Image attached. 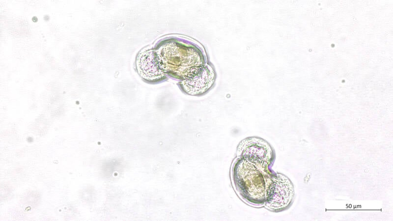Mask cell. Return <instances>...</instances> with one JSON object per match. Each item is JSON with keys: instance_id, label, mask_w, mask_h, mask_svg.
<instances>
[{"instance_id": "8992f818", "label": "cell", "mask_w": 393, "mask_h": 221, "mask_svg": "<svg viewBox=\"0 0 393 221\" xmlns=\"http://www.w3.org/2000/svg\"><path fill=\"white\" fill-rule=\"evenodd\" d=\"M136 67L139 75L147 82L158 81L164 77V71L157 54L152 50L144 51L139 54Z\"/></svg>"}, {"instance_id": "277c9868", "label": "cell", "mask_w": 393, "mask_h": 221, "mask_svg": "<svg viewBox=\"0 0 393 221\" xmlns=\"http://www.w3.org/2000/svg\"><path fill=\"white\" fill-rule=\"evenodd\" d=\"M239 158L253 164L265 174L273 159L270 145L263 139L249 138L243 140L237 149Z\"/></svg>"}, {"instance_id": "7a4b0ae2", "label": "cell", "mask_w": 393, "mask_h": 221, "mask_svg": "<svg viewBox=\"0 0 393 221\" xmlns=\"http://www.w3.org/2000/svg\"><path fill=\"white\" fill-rule=\"evenodd\" d=\"M157 54L164 71L182 80L203 62L196 49L176 41L165 43Z\"/></svg>"}, {"instance_id": "6da1fadb", "label": "cell", "mask_w": 393, "mask_h": 221, "mask_svg": "<svg viewBox=\"0 0 393 221\" xmlns=\"http://www.w3.org/2000/svg\"><path fill=\"white\" fill-rule=\"evenodd\" d=\"M265 174L253 164L239 158L232 166L231 178L235 190L246 202L262 205L266 198Z\"/></svg>"}, {"instance_id": "3957f363", "label": "cell", "mask_w": 393, "mask_h": 221, "mask_svg": "<svg viewBox=\"0 0 393 221\" xmlns=\"http://www.w3.org/2000/svg\"><path fill=\"white\" fill-rule=\"evenodd\" d=\"M265 205L270 210L278 212L286 208L294 196V188L290 180L281 173L265 175Z\"/></svg>"}, {"instance_id": "5b68a950", "label": "cell", "mask_w": 393, "mask_h": 221, "mask_svg": "<svg viewBox=\"0 0 393 221\" xmlns=\"http://www.w3.org/2000/svg\"><path fill=\"white\" fill-rule=\"evenodd\" d=\"M215 73L207 65H200L193 69L182 80L181 86L187 93L196 95L207 91L214 82Z\"/></svg>"}]
</instances>
